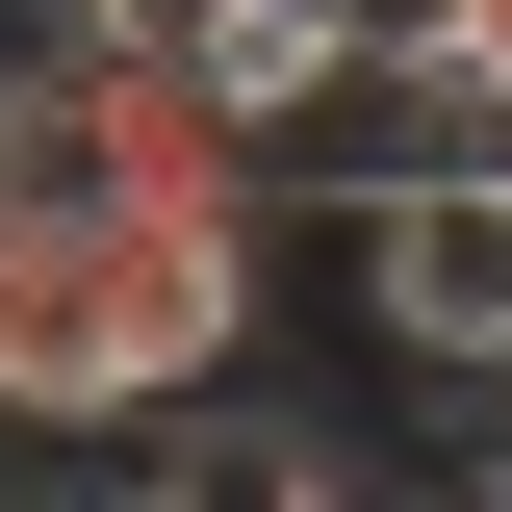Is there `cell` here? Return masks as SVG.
<instances>
[{"instance_id": "cell-1", "label": "cell", "mask_w": 512, "mask_h": 512, "mask_svg": "<svg viewBox=\"0 0 512 512\" xmlns=\"http://www.w3.org/2000/svg\"><path fill=\"white\" fill-rule=\"evenodd\" d=\"M256 359V231L180 205H0V410L26 436H154L180 384Z\"/></svg>"}, {"instance_id": "cell-2", "label": "cell", "mask_w": 512, "mask_h": 512, "mask_svg": "<svg viewBox=\"0 0 512 512\" xmlns=\"http://www.w3.org/2000/svg\"><path fill=\"white\" fill-rule=\"evenodd\" d=\"M333 256H359V333L410 384H487L512 359V154H436V180H359V205H308Z\"/></svg>"}, {"instance_id": "cell-3", "label": "cell", "mask_w": 512, "mask_h": 512, "mask_svg": "<svg viewBox=\"0 0 512 512\" xmlns=\"http://www.w3.org/2000/svg\"><path fill=\"white\" fill-rule=\"evenodd\" d=\"M308 26H333V52H436L461 0H308Z\"/></svg>"}, {"instance_id": "cell-4", "label": "cell", "mask_w": 512, "mask_h": 512, "mask_svg": "<svg viewBox=\"0 0 512 512\" xmlns=\"http://www.w3.org/2000/svg\"><path fill=\"white\" fill-rule=\"evenodd\" d=\"M436 52H461V77H487V103H512V0H461V26H436Z\"/></svg>"}, {"instance_id": "cell-5", "label": "cell", "mask_w": 512, "mask_h": 512, "mask_svg": "<svg viewBox=\"0 0 512 512\" xmlns=\"http://www.w3.org/2000/svg\"><path fill=\"white\" fill-rule=\"evenodd\" d=\"M333 512H487V487H333Z\"/></svg>"}, {"instance_id": "cell-6", "label": "cell", "mask_w": 512, "mask_h": 512, "mask_svg": "<svg viewBox=\"0 0 512 512\" xmlns=\"http://www.w3.org/2000/svg\"><path fill=\"white\" fill-rule=\"evenodd\" d=\"M487 512H512V487H487Z\"/></svg>"}]
</instances>
